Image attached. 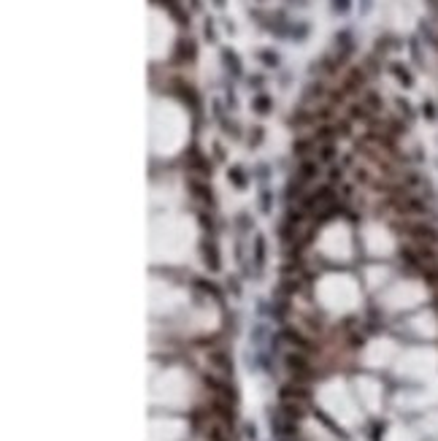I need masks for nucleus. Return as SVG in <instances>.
<instances>
[{"instance_id":"f257e3e1","label":"nucleus","mask_w":438,"mask_h":441,"mask_svg":"<svg viewBox=\"0 0 438 441\" xmlns=\"http://www.w3.org/2000/svg\"><path fill=\"white\" fill-rule=\"evenodd\" d=\"M287 366H290L295 382H309L311 374H314V368H311V360L306 357L303 352H292L290 357H287Z\"/></svg>"},{"instance_id":"f03ea898","label":"nucleus","mask_w":438,"mask_h":441,"mask_svg":"<svg viewBox=\"0 0 438 441\" xmlns=\"http://www.w3.org/2000/svg\"><path fill=\"white\" fill-rule=\"evenodd\" d=\"M209 366L214 368L219 376H225V379L233 374V363H230V354L225 352V349H211V352H209Z\"/></svg>"},{"instance_id":"7ed1b4c3","label":"nucleus","mask_w":438,"mask_h":441,"mask_svg":"<svg viewBox=\"0 0 438 441\" xmlns=\"http://www.w3.org/2000/svg\"><path fill=\"white\" fill-rule=\"evenodd\" d=\"M206 439L209 441H230V428L211 417L209 422H206Z\"/></svg>"},{"instance_id":"20e7f679","label":"nucleus","mask_w":438,"mask_h":441,"mask_svg":"<svg viewBox=\"0 0 438 441\" xmlns=\"http://www.w3.org/2000/svg\"><path fill=\"white\" fill-rule=\"evenodd\" d=\"M176 60H179V63H192L195 60V41L181 38V41L176 44Z\"/></svg>"},{"instance_id":"39448f33","label":"nucleus","mask_w":438,"mask_h":441,"mask_svg":"<svg viewBox=\"0 0 438 441\" xmlns=\"http://www.w3.org/2000/svg\"><path fill=\"white\" fill-rule=\"evenodd\" d=\"M362 82H365V73H362L360 68H352L349 76L344 79V84H341V89H344V92H355V89L362 87Z\"/></svg>"},{"instance_id":"423d86ee","label":"nucleus","mask_w":438,"mask_h":441,"mask_svg":"<svg viewBox=\"0 0 438 441\" xmlns=\"http://www.w3.org/2000/svg\"><path fill=\"white\" fill-rule=\"evenodd\" d=\"M173 87H176V92H179V98L184 100V103H189L192 109H198V95H195V89L189 87V84H184L181 79H176Z\"/></svg>"},{"instance_id":"0eeeda50","label":"nucleus","mask_w":438,"mask_h":441,"mask_svg":"<svg viewBox=\"0 0 438 441\" xmlns=\"http://www.w3.org/2000/svg\"><path fill=\"white\" fill-rule=\"evenodd\" d=\"M203 263L209 265V271H219V255L211 241H203Z\"/></svg>"},{"instance_id":"6e6552de","label":"nucleus","mask_w":438,"mask_h":441,"mask_svg":"<svg viewBox=\"0 0 438 441\" xmlns=\"http://www.w3.org/2000/svg\"><path fill=\"white\" fill-rule=\"evenodd\" d=\"M189 192H192L195 198H200L203 203H211V190L200 179H189Z\"/></svg>"},{"instance_id":"1a4fd4ad","label":"nucleus","mask_w":438,"mask_h":441,"mask_svg":"<svg viewBox=\"0 0 438 441\" xmlns=\"http://www.w3.org/2000/svg\"><path fill=\"white\" fill-rule=\"evenodd\" d=\"M287 338H290V341L295 344V347H298V349H300V352H303V354H306V352H311V349H314V344H311L309 338L303 336V333H298V331H287Z\"/></svg>"},{"instance_id":"9d476101","label":"nucleus","mask_w":438,"mask_h":441,"mask_svg":"<svg viewBox=\"0 0 438 441\" xmlns=\"http://www.w3.org/2000/svg\"><path fill=\"white\" fill-rule=\"evenodd\" d=\"M319 174V163H314V160H303L300 163V168H298V176L303 181H309V179H314V176Z\"/></svg>"},{"instance_id":"9b49d317","label":"nucleus","mask_w":438,"mask_h":441,"mask_svg":"<svg viewBox=\"0 0 438 441\" xmlns=\"http://www.w3.org/2000/svg\"><path fill=\"white\" fill-rule=\"evenodd\" d=\"M251 106H254V111H260V114H268L271 111V98L268 95H257Z\"/></svg>"},{"instance_id":"f8f14e48","label":"nucleus","mask_w":438,"mask_h":441,"mask_svg":"<svg viewBox=\"0 0 438 441\" xmlns=\"http://www.w3.org/2000/svg\"><path fill=\"white\" fill-rule=\"evenodd\" d=\"M311 146H314V141L303 138V141H295V144H292V152H295V154H309Z\"/></svg>"},{"instance_id":"ddd939ff","label":"nucleus","mask_w":438,"mask_h":441,"mask_svg":"<svg viewBox=\"0 0 438 441\" xmlns=\"http://www.w3.org/2000/svg\"><path fill=\"white\" fill-rule=\"evenodd\" d=\"M311 119H316V116L309 114V111H295V114H292V125H306V122H311Z\"/></svg>"},{"instance_id":"4468645a","label":"nucleus","mask_w":438,"mask_h":441,"mask_svg":"<svg viewBox=\"0 0 438 441\" xmlns=\"http://www.w3.org/2000/svg\"><path fill=\"white\" fill-rule=\"evenodd\" d=\"M335 133V128H330V125H322V128H316V138L319 141H330V135Z\"/></svg>"},{"instance_id":"2eb2a0df","label":"nucleus","mask_w":438,"mask_h":441,"mask_svg":"<svg viewBox=\"0 0 438 441\" xmlns=\"http://www.w3.org/2000/svg\"><path fill=\"white\" fill-rule=\"evenodd\" d=\"M349 114L355 116V119H365V116H368V109H365V106H352Z\"/></svg>"},{"instance_id":"dca6fc26","label":"nucleus","mask_w":438,"mask_h":441,"mask_svg":"<svg viewBox=\"0 0 438 441\" xmlns=\"http://www.w3.org/2000/svg\"><path fill=\"white\" fill-rule=\"evenodd\" d=\"M322 92H325V89H322V84H311V87H309V95H306V98H319Z\"/></svg>"},{"instance_id":"f3484780","label":"nucleus","mask_w":438,"mask_h":441,"mask_svg":"<svg viewBox=\"0 0 438 441\" xmlns=\"http://www.w3.org/2000/svg\"><path fill=\"white\" fill-rule=\"evenodd\" d=\"M365 103H368L371 109H379V98H376V92H368V98H365Z\"/></svg>"},{"instance_id":"a211bd4d","label":"nucleus","mask_w":438,"mask_h":441,"mask_svg":"<svg viewBox=\"0 0 438 441\" xmlns=\"http://www.w3.org/2000/svg\"><path fill=\"white\" fill-rule=\"evenodd\" d=\"M333 6H335V11H346V8H349V0H333Z\"/></svg>"},{"instance_id":"6ab92c4d","label":"nucleus","mask_w":438,"mask_h":441,"mask_svg":"<svg viewBox=\"0 0 438 441\" xmlns=\"http://www.w3.org/2000/svg\"><path fill=\"white\" fill-rule=\"evenodd\" d=\"M319 154H322V160H327V157H333V146H330V144H327V146H322V152H319Z\"/></svg>"},{"instance_id":"aec40b11","label":"nucleus","mask_w":438,"mask_h":441,"mask_svg":"<svg viewBox=\"0 0 438 441\" xmlns=\"http://www.w3.org/2000/svg\"><path fill=\"white\" fill-rule=\"evenodd\" d=\"M263 60H265V63H268V65H276V54H271L268 49H265V52H263Z\"/></svg>"},{"instance_id":"412c9836","label":"nucleus","mask_w":438,"mask_h":441,"mask_svg":"<svg viewBox=\"0 0 438 441\" xmlns=\"http://www.w3.org/2000/svg\"><path fill=\"white\" fill-rule=\"evenodd\" d=\"M214 3H216V6H222V3H225V0H214Z\"/></svg>"}]
</instances>
